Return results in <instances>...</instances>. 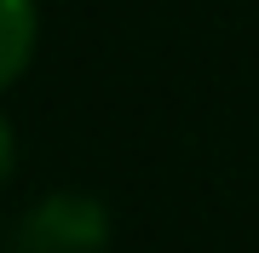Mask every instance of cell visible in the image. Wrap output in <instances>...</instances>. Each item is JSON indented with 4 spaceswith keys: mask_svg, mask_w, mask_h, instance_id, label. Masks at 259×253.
<instances>
[{
    "mask_svg": "<svg viewBox=\"0 0 259 253\" xmlns=\"http://www.w3.org/2000/svg\"><path fill=\"white\" fill-rule=\"evenodd\" d=\"M110 247V207L87 190L40 196L12 230V253H104Z\"/></svg>",
    "mask_w": 259,
    "mask_h": 253,
    "instance_id": "cell-1",
    "label": "cell"
},
{
    "mask_svg": "<svg viewBox=\"0 0 259 253\" xmlns=\"http://www.w3.org/2000/svg\"><path fill=\"white\" fill-rule=\"evenodd\" d=\"M40 52V0H0V98L12 92Z\"/></svg>",
    "mask_w": 259,
    "mask_h": 253,
    "instance_id": "cell-2",
    "label": "cell"
},
{
    "mask_svg": "<svg viewBox=\"0 0 259 253\" xmlns=\"http://www.w3.org/2000/svg\"><path fill=\"white\" fill-rule=\"evenodd\" d=\"M12 167H18V132H12V121L0 115V184L12 178Z\"/></svg>",
    "mask_w": 259,
    "mask_h": 253,
    "instance_id": "cell-3",
    "label": "cell"
}]
</instances>
